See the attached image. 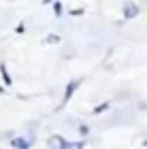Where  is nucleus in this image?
I'll list each match as a JSON object with an SVG mask.
<instances>
[{"mask_svg": "<svg viewBox=\"0 0 147 149\" xmlns=\"http://www.w3.org/2000/svg\"><path fill=\"white\" fill-rule=\"evenodd\" d=\"M62 13H64L62 2H60V0H56V2H53V15H56V17H62Z\"/></svg>", "mask_w": 147, "mask_h": 149, "instance_id": "5", "label": "nucleus"}, {"mask_svg": "<svg viewBox=\"0 0 147 149\" xmlns=\"http://www.w3.org/2000/svg\"><path fill=\"white\" fill-rule=\"evenodd\" d=\"M83 13H85L83 9H70V11H68V15H72V17H79V15H83Z\"/></svg>", "mask_w": 147, "mask_h": 149, "instance_id": "8", "label": "nucleus"}, {"mask_svg": "<svg viewBox=\"0 0 147 149\" xmlns=\"http://www.w3.org/2000/svg\"><path fill=\"white\" fill-rule=\"evenodd\" d=\"M11 145L13 147H19V149H28L30 147V141H26V139H13Z\"/></svg>", "mask_w": 147, "mask_h": 149, "instance_id": "4", "label": "nucleus"}, {"mask_svg": "<svg viewBox=\"0 0 147 149\" xmlns=\"http://www.w3.org/2000/svg\"><path fill=\"white\" fill-rule=\"evenodd\" d=\"M88 132H90V128H88V126H79V134H81V136H85Z\"/></svg>", "mask_w": 147, "mask_h": 149, "instance_id": "9", "label": "nucleus"}, {"mask_svg": "<svg viewBox=\"0 0 147 149\" xmlns=\"http://www.w3.org/2000/svg\"><path fill=\"white\" fill-rule=\"evenodd\" d=\"M143 145H145V147H147V141H145V143H143Z\"/></svg>", "mask_w": 147, "mask_h": 149, "instance_id": "13", "label": "nucleus"}, {"mask_svg": "<svg viewBox=\"0 0 147 149\" xmlns=\"http://www.w3.org/2000/svg\"><path fill=\"white\" fill-rule=\"evenodd\" d=\"M137 15H139V6L128 0V2L124 4V17L126 19H132V17H137Z\"/></svg>", "mask_w": 147, "mask_h": 149, "instance_id": "2", "label": "nucleus"}, {"mask_svg": "<svg viewBox=\"0 0 147 149\" xmlns=\"http://www.w3.org/2000/svg\"><path fill=\"white\" fill-rule=\"evenodd\" d=\"M0 94H4V85H0Z\"/></svg>", "mask_w": 147, "mask_h": 149, "instance_id": "12", "label": "nucleus"}, {"mask_svg": "<svg viewBox=\"0 0 147 149\" xmlns=\"http://www.w3.org/2000/svg\"><path fill=\"white\" fill-rule=\"evenodd\" d=\"M0 77H2V83H4L6 87H11V85H13V77L9 74V68H6V64H4V62L0 64Z\"/></svg>", "mask_w": 147, "mask_h": 149, "instance_id": "3", "label": "nucleus"}, {"mask_svg": "<svg viewBox=\"0 0 147 149\" xmlns=\"http://www.w3.org/2000/svg\"><path fill=\"white\" fill-rule=\"evenodd\" d=\"M79 85H81V79H72V81H68V85H66V90H64V100H62L64 104L72 98V94L79 90Z\"/></svg>", "mask_w": 147, "mask_h": 149, "instance_id": "1", "label": "nucleus"}, {"mask_svg": "<svg viewBox=\"0 0 147 149\" xmlns=\"http://www.w3.org/2000/svg\"><path fill=\"white\" fill-rule=\"evenodd\" d=\"M49 2H56V0H43V4H49Z\"/></svg>", "mask_w": 147, "mask_h": 149, "instance_id": "11", "label": "nucleus"}, {"mask_svg": "<svg viewBox=\"0 0 147 149\" xmlns=\"http://www.w3.org/2000/svg\"><path fill=\"white\" fill-rule=\"evenodd\" d=\"M15 32H17V34H24V32H26V26H24V24H17Z\"/></svg>", "mask_w": 147, "mask_h": 149, "instance_id": "10", "label": "nucleus"}, {"mask_svg": "<svg viewBox=\"0 0 147 149\" xmlns=\"http://www.w3.org/2000/svg\"><path fill=\"white\" fill-rule=\"evenodd\" d=\"M45 40H47L49 45H56V43H60V36H58V34H49V36L45 38Z\"/></svg>", "mask_w": 147, "mask_h": 149, "instance_id": "7", "label": "nucleus"}, {"mask_svg": "<svg viewBox=\"0 0 147 149\" xmlns=\"http://www.w3.org/2000/svg\"><path fill=\"white\" fill-rule=\"evenodd\" d=\"M107 109H109V102H102V104H98V107H94V115H100V113H105Z\"/></svg>", "mask_w": 147, "mask_h": 149, "instance_id": "6", "label": "nucleus"}]
</instances>
